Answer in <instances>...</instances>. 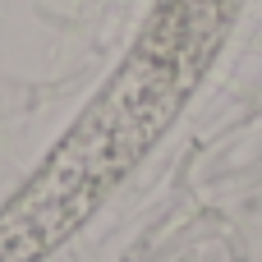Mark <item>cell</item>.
Segmentation results:
<instances>
[{"instance_id":"1","label":"cell","mask_w":262,"mask_h":262,"mask_svg":"<svg viewBox=\"0 0 262 262\" xmlns=\"http://www.w3.org/2000/svg\"><path fill=\"white\" fill-rule=\"evenodd\" d=\"M184 97V78L166 64L134 60L120 83L106 92V101L92 111V147L78 161V170H64V157L46 170V180L32 189V198H18L9 212H0V262H32L51 249L101 193L111 175H120L138 147L166 124L175 101Z\"/></svg>"}]
</instances>
